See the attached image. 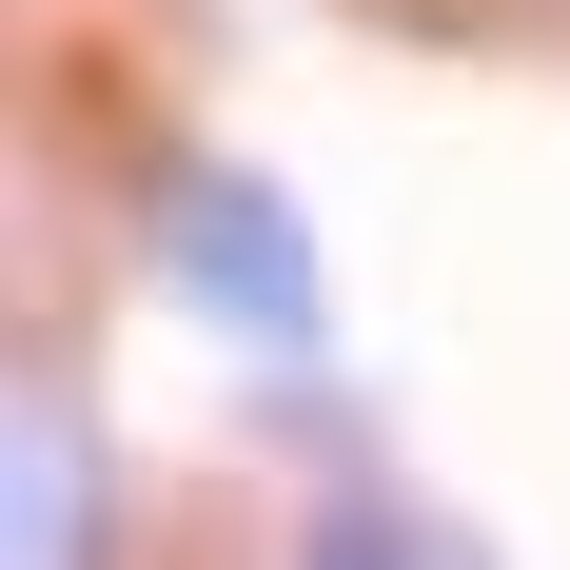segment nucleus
<instances>
[{
  "mask_svg": "<svg viewBox=\"0 0 570 570\" xmlns=\"http://www.w3.org/2000/svg\"><path fill=\"white\" fill-rule=\"evenodd\" d=\"M158 276H177V315H217L236 354H315V335H335L315 217H295L256 158H177V177H158Z\"/></svg>",
  "mask_w": 570,
  "mask_h": 570,
  "instance_id": "obj_1",
  "label": "nucleus"
},
{
  "mask_svg": "<svg viewBox=\"0 0 570 570\" xmlns=\"http://www.w3.org/2000/svg\"><path fill=\"white\" fill-rule=\"evenodd\" d=\"M315 551H472V531L413 512V492H335V512H315Z\"/></svg>",
  "mask_w": 570,
  "mask_h": 570,
  "instance_id": "obj_2",
  "label": "nucleus"
}]
</instances>
